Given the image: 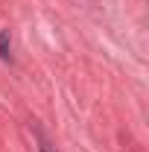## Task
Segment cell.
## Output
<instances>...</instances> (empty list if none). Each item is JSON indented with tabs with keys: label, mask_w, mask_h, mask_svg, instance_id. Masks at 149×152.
Segmentation results:
<instances>
[{
	"label": "cell",
	"mask_w": 149,
	"mask_h": 152,
	"mask_svg": "<svg viewBox=\"0 0 149 152\" xmlns=\"http://www.w3.org/2000/svg\"><path fill=\"white\" fill-rule=\"evenodd\" d=\"M0 58H9V32H0Z\"/></svg>",
	"instance_id": "obj_1"
}]
</instances>
